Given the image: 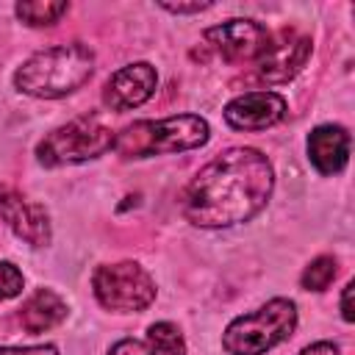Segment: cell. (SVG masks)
<instances>
[{
  "label": "cell",
  "mask_w": 355,
  "mask_h": 355,
  "mask_svg": "<svg viewBox=\"0 0 355 355\" xmlns=\"http://www.w3.org/2000/svg\"><path fill=\"white\" fill-rule=\"evenodd\" d=\"M275 172L252 147H233L208 161L180 197L183 216L197 227H230L252 219L272 197Z\"/></svg>",
  "instance_id": "1"
},
{
  "label": "cell",
  "mask_w": 355,
  "mask_h": 355,
  "mask_svg": "<svg viewBox=\"0 0 355 355\" xmlns=\"http://www.w3.org/2000/svg\"><path fill=\"white\" fill-rule=\"evenodd\" d=\"M94 72V53L83 42L53 44L33 53L17 72L14 86L39 100H55L80 89Z\"/></svg>",
  "instance_id": "2"
},
{
  "label": "cell",
  "mask_w": 355,
  "mask_h": 355,
  "mask_svg": "<svg viewBox=\"0 0 355 355\" xmlns=\"http://www.w3.org/2000/svg\"><path fill=\"white\" fill-rule=\"evenodd\" d=\"M211 128L197 114H175L166 119H141L119 130L114 147L122 158H150L166 153L197 150L208 141Z\"/></svg>",
  "instance_id": "3"
},
{
  "label": "cell",
  "mask_w": 355,
  "mask_h": 355,
  "mask_svg": "<svg viewBox=\"0 0 355 355\" xmlns=\"http://www.w3.org/2000/svg\"><path fill=\"white\" fill-rule=\"evenodd\" d=\"M297 327V305L286 297H275L261 308L236 316L225 333L222 347L227 355H263L283 344Z\"/></svg>",
  "instance_id": "4"
},
{
  "label": "cell",
  "mask_w": 355,
  "mask_h": 355,
  "mask_svg": "<svg viewBox=\"0 0 355 355\" xmlns=\"http://www.w3.org/2000/svg\"><path fill=\"white\" fill-rule=\"evenodd\" d=\"M116 136L108 125L94 116L72 119L55 130H50L36 144V158L42 166H64V164H83L92 158L105 155L114 147Z\"/></svg>",
  "instance_id": "5"
},
{
  "label": "cell",
  "mask_w": 355,
  "mask_h": 355,
  "mask_svg": "<svg viewBox=\"0 0 355 355\" xmlns=\"http://www.w3.org/2000/svg\"><path fill=\"white\" fill-rule=\"evenodd\" d=\"M92 288L97 302L116 313H139L155 300V283L136 261L97 266L92 275Z\"/></svg>",
  "instance_id": "6"
},
{
  "label": "cell",
  "mask_w": 355,
  "mask_h": 355,
  "mask_svg": "<svg viewBox=\"0 0 355 355\" xmlns=\"http://www.w3.org/2000/svg\"><path fill=\"white\" fill-rule=\"evenodd\" d=\"M308 55H311V39L305 33L283 28L275 36H269L266 47L255 58L258 78L266 83H286L305 67Z\"/></svg>",
  "instance_id": "7"
},
{
  "label": "cell",
  "mask_w": 355,
  "mask_h": 355,
  "mask_svg": "<svg viewBox=\"0 0 355 355\" xmlns=\"http://www.w3.org/2000/svg\"><path fill=\"white\" fill-rule=\"evenodd\" d=\"M202 39L230 64L258 58L269 42V31L255 19H227L202 33Z\"/></svg>",
  "instance_id": "8"
},
{
  "label": "cell",
  "mask_w": 355,
  "mask_h": 355,
  "mask_svg": "<svg viewBox=\"0 0 355 355\" xmlns=\"http://www.w3.org/2000/svg\"><path fill=\"white\" fill-rule=\"evenodd\" d=\"M155 86H158L155 67L147 61H136V64L116 69L105 80L103 103L111 111H130V108H139L141 103H147L155 94Z\"/></svg>",
  "instance_id": "9"
},
{
  "label": "cell",
  "mask_w": 355,
  "mask_h": 355,
  "mask_svg": "<svg viewBox=\"0 0 355 355\" xmlns=\"http://www.w3.org/2000/svg\"><path fill=\"white\" fill-rule=\"evenodd\" d=\"M0 219L14 230L17 239L28 241L31 247L50 244V216L44 205L31 202L8 186H0Z\"/></svg>",
  "instance_id": "10"
},
{
  "label": "cell",
  "mask_w": 355,
  "mask_h": 355,
  "mask_svg": "<svg viewBox=\"0 0 355 355\" xmlns=\"http://www.w3.org/2000/svg\"><path fill=\"white\" fill-rule=\"evenodd\" d=\"M286 116V100L277 92H247L225 105V122L233 130H266Z\"/></svg>",
  "instance_id": "11"
},
{
  "label": "cell",
  "mask_w": 355,
  "mask_h": 355,
  "mask_svg": "<svg viewBox=\"0 0 355 355\" xmlns=\"http://www.w3.org/2000/svg\"><path fill=\"white\" fill-rule=\"evenodd\" d=\"M308 158L319 175H338L349 161V133L341 125H319L308 133Z\"/></svg>",
  "instance_id": "12"
},
{
  "label": "cell",
  "mask_w": 355,
  "mask_h": 355,
  "mask_svg": "<svg viewBox=\"0 0 355 355\" xmlns=\"http://www.w3.org/2000/svg\"><path fill=\"white\" fill-rule=\"evenodd\" d=\"M108 355H186V344L178 324L155 322L147 327V338H122Z\"/></svg>",
  "instance_id": "13"
},
{
  "label": "cell",
  "mask_w": 355,
  "mask_h": 355,
  "mask_svg": "<svg viewBox=\"0 0 355 355\" xmlns=\"http://www.w3.org/2000/svg\"><path fill=\"white\" fill-rule=\"evenodd\" d=\"M67 319V302L53 288H36L19 308V324L28 333H44Z\"/></svg>",
  "instance_id": "14"
},
{
  "label": "cell",
  "mask_w": 355,
  "mask_h": 355,
  "mask_svg": "<svg viewBox=\"0 0 355 355\" xmlns=\"http://www.w3.org/2000/svg\"><path fill=\"white\" fill-rule=\"evenodd\" d=\"M14 11L25 25L44 28V25H55L69 11V3H64V0H22L14 6Z\"/></svg>",
  "instance_id": "15"
},
{
  "label": "cell",
  "mask_w": 355,
  "mask_h": 355,
  "mask_svg": "<svg viewBox=\"0 0 355 355\" xmlns=\"http://www.w3.org/2000/svg\"><path fill=\"white\" fill-rule=\"evenodd\" d=\"M336 272H338L336 258H333V255H319V258H313V261L302 269L300 283H302L305 291H324V288L333 283Z\"/></svg>",
  "instance_id": "16"
},
{
  "label": "cell",
  "mask_w": 355,
  "mask_h": 355,
  "mask_svg": "<svg viewBox=\"0 0 355 355\" xmlns=\"http://www.w3.org/2000/svg\"><path fill=\"white\" fill-rule=\"evenodd\" d=\"M22 286H25L22 272L11 261H0V302L17 297L22 291Z\"/></svg>",
  "instance_id": "17"
},
{
  "label": "cell",
  "mask_w": 355,
  "mask_h": 355,
  "mask_svg": "<svg viewBox=\"0 0 355 355\" xmlns=\"http://www.w3.org/2000/svg\"><path fill=\"white\" fill-rule=\"evenodd\" d=\"M0 355H58L53 344H36V347H0Z\"/></svg>",
  "instance_id": "18"
},
{
  "label": "cell",
  "mask_w": 355,
  "mask_h": 355,
  "mask_svg": "<svg viewBox=\"0 0 355 355\" xmlns=\"http://www.w3.org/2000/svg\"><path fill=\"white\" fill-rule=\"evenodd\" d=\"M161 8H166L172 14H200V11L211 8V3H161Z\"/></svg>",
  "instance_id": "19"
},
{
  "label": "cell",
  "mask_w": 355,
  "mask_h": 355,
  "mask_svg": "<svg viewBox=\"0 0 355 355\" xmlns=\"http://www.w3.org/2000/svg\"><path fill=\"white\" fill-rule=\"evenodd\" d=\"M352 288H355V283L349 280L344 286V291H341V316H344V322H352L355 319V313H352Z\"/></svg>",
  "instance_id": "20"
},
{
  "label": "cell",
  "mask_w": 355,
  "mask_h": 355,
  "mask_svg": "<svg viewBox=\"0 0 355 355\" xmlns=\"http://www.w3.org/2000/svg\"><path fill=\"white\" fill-rule=\"evenodd\" d=\"M300 355H338V347L330 344V341H316V344L305 347Z\"/></svg>",
  "instance_id": "21"
}]
</instances>
